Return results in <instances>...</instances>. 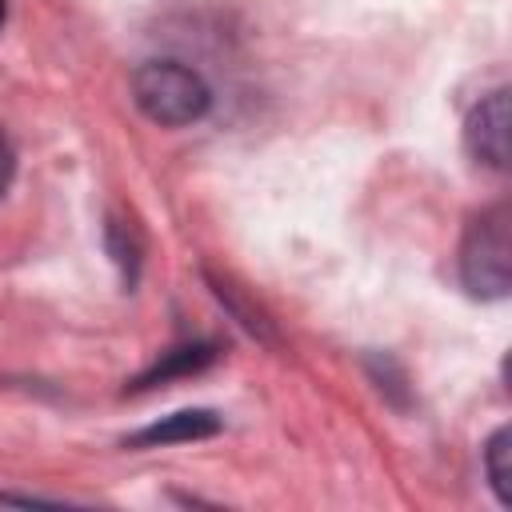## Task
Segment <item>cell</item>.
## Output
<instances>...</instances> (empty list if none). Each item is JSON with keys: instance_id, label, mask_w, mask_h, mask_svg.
<instances>
[{"instance_id": "obj_1", "label": "cell", "mask_w": 512, "mask_h": 512, "mask_svg": "<svg viewBox=\"0 0 512 512\" xmlns=\"http://www.w3.org/2000/svg\"><path fill=\"white\" fill-rule=\"evenodd\" d=\"M460 284L476 300H504L512 288V208L496 200L480 208L460 240Z\"/></svg>"}, {"instance_id": "obj_2", "label": "cell", "mask_w": 512, "mask_h": 512, "mask_svg": "<svg viewBox=\"0 0 512 512\" xmlns=\"http://www.w3.org/2000/svg\"><path fill=\"white\" fill-rule=\"evenodd\" d=\"M132 100L160 128L196 124L212 108V92L200 80V72H192L180 60H148V64H140L132 72Z\"/></svg>"}, {"instance_id": "obj_3", "label": "cell", "mask_w": 512, "mask_h": 512, "mask_svg": "<svg viewBox=\"0 0 512 512\" xmlns=\"http://www.w3.org/2000/svg\"><path fill=\"white\" fill-rule=\"evenodd\" d=\"M508 128H512L508 88H496V92H488V96L468 112V120H464V148H468V156H472L480 168L508 172V160H512Z\"/></svg>"}, {"instance_id": "obj_4", "label": "cell", "mask_w": 512, "mask_h": 512, "mask_svg": "<svg viewBox=\"0 0 512 512\" xmlns=\"http://www.w3.org/2000/svg\"><path fill=\"white\" fill-rule=\"evenodd\" d=\"M224 428V420L212 408H180L172 416H160L156 424L124 436L128 448H164V444H192V440H208Z\"/></svg>"}, {"instance_id": "obj_5", "label": "cell", "mask_w": 512, "mask_h": 512, "mask_svg": "<svg viewBox=\"0 0 512 512\" xmlns=\"http://www.w3.org/2000/svg\"><path fill=\"white\" fill-rule=\"evenodd\" d=\"M220 356V348L212 344V340H192V344H176V348H168L152 368H144L124 392H148V388H160V384H168V380H176V376H192V372H204L212 360Z\"/></svg>"}, {"instance_id": "obj_6", "label": "cell", "mask_w": 512, "mask_h": 512, "mask_svg": "<svg viewBox=\"0 0 512 512\" xmlns=\"http://www.w3.org/2000/svg\"><path fill=\"white\" fill-rule=\"evenodd\" d=\"M104 244H108V256H112V264L120 272L124 292H132L136 276H140V264H144V236H140V228L128 216L112 212L108 224H104Z\"/></svg>"}, {"instance_id": "obj_7", "label": "cell", "mask_w": 512, "mask_h": 512, "mask_svg": "<svg viewBox=\"0 0 512 512\" xmlns=\"http://www.w3.org/2000/svg\"><path fill=\"white\" fill-rule=\"evenodd\" d=\"M208 284H212L216 300H220V304H224V308H228V312H232V316H236V320H240V324H244L252 336H260V340H276L272 320H268V316H264V312H260V308H256V304H252V300H248V296H244V292H240V288H236L228 276L208 272Z\"/></svg>"}, {"instance_id": "obj_8", "label": "cell", "mask_w": 512, "mask_h": 512, "mask_svg": "<svg viewBox=\"0 0 512 512\" xmlns=\"http://www.w3.org/2000/svg\"><path fill=\"white\" fill-rule=\"evenodd\" d=\"M484 472L504 508H512V428H496L484 444Z\"/></svg>"}, {"instance_id": "obj_9", "label": "cell", "mask_w": 512, "mask_h": 512, "mask_svg": "<svg viewBox=\"0 0 512 512\" xmlns=\"http://www.w3.org/2000/svg\"><path fill=\"white\" fill-rule=\"evenodd\" d=\"M12 176H16V148H12L8 132L0 128V200H4L8 184H12Z\"/></svg>"}, {"instance_id": "obj_10", "label": "cell", "mask_w": 512, "mask_h": 512, "mask_svg": "<svg viewBox=\"0 0 512 512\" xmlns=\"http://www.w3.org/2000/svg\"><path fill=\"white\" fill-rule=\"evenodd\" d=\"M4 16H8V0H0V24H4Z\"/></svg>"}]
</instances>
